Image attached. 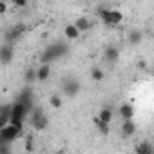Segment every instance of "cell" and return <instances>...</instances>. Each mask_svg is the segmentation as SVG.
Here are the masks:
<instances>
[{
	"mask_svg": "<svg viewBox=\"0 0 154 154\" xmlns=\"http://www.w3.org/2000/svg\"><path fill=\"white\" fill-rule=\"evenodd\" d=\"M98 17L100 20L103 22V26L107 27H116L123 22V15L118 11V9H105V8H100L98 9Z\"/></svg>",
	"mask_w": 154,
	"mask_h": 154,
	"instance_id": "cell-1",
	"label": "cell"
},
{
	"mask_svg": "<svg viewBox=\"0 0 154 154\" xmlns=\"http://www.w3.org/2000/svg\"><path fill=\"white\" fill-rule=\"evenodd\" d=\"M67 45L65 44H60V42H56V44H53V45H49L45 51H44V54H42V62L44 63H51V62H54V60H58V58H62V56H65L67 54Z\"/></svg>",
	"mask_w": 154,
	"mask_h": 154,
	"instance_id": "cell-2",
	"label": "cell"
},
{
	"mask_svg": "<svg viewBox=\"0 0 154 154\" xmlns=\"http://www.w3.org/2000/svg\"><path fill=\"white\" fill-rule=\"evenodd\" d=\"M20 136H22V129L15 127L13 123H8V125H4L2 129H0V141L11 143V141H15V140L20 138Z\"/></svg>",
	"mask_w": 154,
	"mask_h": 154,
	"instance_id": "cell-3",
	"label": "cell"
},
{
	"mask_svg": "<svg viewBox=\"0 0 154 154\" xmlns=\"http://www.w3.org/2000/svg\"><path fill=\"white\" fill-rule=\"evenodd\" d=\"M31 123H33V129H35V131H44V129L49 125V118L45 116V112H44L42 107L35 109L33 118H31Z\"/></svg>",
	"mask_w": 154,
	"mask_h": 154,
	"instance_id": "cell-4",
	"label": "cell"
},
{
	"mask_svg": "<svg viewBox=\"0 0 154 154\" xmlns=\"http://www.w3.org/2000/svg\"><path fill=\"white\" fill-rule=\"evenodd\" d=\"M26 33V26L24 24H18V26H13V27H9L8 31H6V35H4V40H6V44H15L22 35Z\"/></svg>",
	"mask_w": 154,
	"mask_h": 154,
	"instance_id": "cell-5",
	"label": "cell"
},
{
	"mask_svg": "<svg viewBox=\"0 0 154 154\" xmlns=\"http://www.w3.org/2000/svg\"><path fill=\"white\" fill-rule=\"evenodd\" d=\"M13 44H4L2 47H0V63L2 65H9L13 62Z\"/></svg>",
	"mask_w": 154,
	"mask_h": 154,
	"instance_id": "cell-6",
	"label": "cell"
},
{
	"mask_svg": "<svg viewBox=\"0 0 154 154\" xmlns=\"http://www.w3.org/2000/svg\"><path fill=\"white\" fill-rule=\"evenodd\" d=\"M78 91H80V82H76V80H65V84H63L65 96L74 98L76 94H78Z\"/></svg>",
	"mask_w": 154,
	"mask_h": 154,
	"instance_id": "cell-7",
	"label": "cell"
},
{
	"mask_svg": "<svg viewBox=\"0 0 154 154\" xmlns=\"http://www.w3.org/2000/svg\"><path fill=\"white\" fill-rule=\"evenodd\" d=\"M27 116V109L22 102H15L11 103V118H18V120H26Z\"/></svg>",
	"mask_w": 154,
	"mask_h": 154,
	"instance_id": "cell-8",
	"label": "cell"
},
{
	"mask_svg": "<svg viewBox=\"0 0 154 154\" xmlns=\"http://www.w3.org/2000/svg\"><path fill=\"white\" fill-rule=\"evenodd\" d=\"M18 102H22L24 105H26V109H27V114L31 112V109H33V93H31V89H29V85L20 93V98H18Z\"/></svg>",
	"mask_w": 154,
	"mask_h": 154,
	"instance_id": "cell-9",
	"label": "cell"
},
{
	"mask_svg": "<svg viewBox=\"0 0 154 154\" xmlns=\"http://www.w3.org/2000/svg\"><path fill=\"white\" fill-rule=\"evenodd\" d=\"M72 24L76 26V29H78L80 33H85V31H89V29L94 26V22H93L91 18H87V17H80V18H76Z\"/></svg>",
	"mask_w": 154,
	"mask_h": 154,
	"instance_id": "cell-10",
	"label": "cell"
},
{
	"mask_svg": "<svg viewBox=\"0 0 154 154\" xmlns=\"http://www.w3.org/2000/svg\"><path fill=\"white\" fill-rule=\"evenodd\" d=\"M120 132H122L123 138H131V136L136 132V123L132 122V118H131V120H123V123H122V127H120Z\"/></svg>",
	"mask_w": 154,
	"mask_h": 154,
	"instance_id": "cell-11",
	"label": "cell"
},
{
	"mask_svg": "<svg viewBox=\"0 0 154 154\" xmlns=\"http://www.w3.org/2000/svg\"><path fill=\"white\" fill-rule=\"evenodd\" d=\"M51 76V65L49 63H42L36 69V82H45Z\"/></svg>",
	"mask_w": 154,
	"mask_h": 154,
	"instance_id": "cell-12",
	"label": "cell"
},
{
	"mask_svg": "<svg viewBox=\"0 0 154 154\" xmlns=\"http://www.w3.org/2000/svg\"><path fill=\"white\" fill-rule=\"evenodd\" d=\"M127 42H129L131 45H140V44L143 42V31H141V29H132V31L129 33V36H127Z\"/></svg>",
	"mask_w": 154,
	"mask_h": 154,
	"instance_id": "cell-13",
	"label": "cell"
},
{
	"mask_svg": "<svg viewBox=\"0 0 154 154\" xmlns=\"http://www.w3.org/2000/svg\"><path fill=\"white\" fill-rule=\"evenodd\" d=\"M118 114L122 116V120H131L134 116V107L131 103H122L118 109Z\"/></svg>",
	"mask_w": 154,
	"mask_h": 154,
	"instance_id": "cell-14",
	"label": "cell"
},
{
	"mask_svg": "<svg viewBox=\"0 0 154 154\" xmlns=\"http://www.w3.org/2000/svg\"><path fill=\"white\" fill-rule=\"evenodd\" d=\"M105 60L109 62V63H112V62H116L118 58H120V49L118 47H114V45H109L107 49H105Z\"/></svg>",
	"mask_w": 154,
	"mask_h": 154,
	"instance_id": "cell-15",
	"label": "cell"
},
{
	"mask_svg": "<svg viewBox=\"0 0 154 154\" xmlns=\"http://www.w3.org/2000/svg\"><path fill=\"white\" fill-rule=\"evenodd\" d=\"M63 35H65V38H67V40H76L82 33L76 29V26H74V24H67V26H65V29H63Z\"/></svg>",
	"mask_w": 154,
	"mask_h": 154,
	"instance_id": "cell-16",
	"label": "cell"
},
{
	"mask_svg": "<svg viewBox=\"0 0 154 154\" xmlns=\"http://www.w3.org/2000/svg\"><path fill=\"white\" fill-rule=\"evenodd\" d=\"M36 82V69L35 67H29L26 72H24V84L26 85H31Z\"/></svg>",
	"mask_w": 154,
	"mask_h": 154,
	"instance_id": "cell-17",
	"label": "cell"
},
{
	"mask_svg": "<svg viewBox=\"0 0 154 154\" xmlns=\"http://www.w3.org/2000/svg\"><path fill=\"white\" fill-rule=\"evenodd\" d=\"M98 118H100V120H103V122H107V123H111V122H112V118H114V112H112V109H111V107H102V109H100Z\"/></svg>",
	"mask_w": 154,
	"mask_h": 154,
	"instance_id": "cell-18",
	"label": "cell"
},
{
	"mask_svg": "<svg viewBox=\"0 0 154 154\" xmlns=\"http://www.w3.org/2000/svg\"><path fill=\"white\" fill-rule=\"evenodd\" d=\"M93 122H94V125H96V129H98V131H100L102 134H109V131H111V127H109V125H111V123H107V122H103V120H100L98 116H94V120H93Z\"/></svg>",
	"mask_w": 154,
	"mask_h": 154,
	"instance_id": "cell-19",
	"label": "cell"
},
{
	"mask_svg": "<svg viewBox=\"0 0 154 154\" xmlns=\"http://www.w3.org/2000/svg\"><path fill=\"white\" fill-rule=\"evenodd\" d=\"M152 150H154V147L150 143H140V145H136V152L138 154H152Z\"/></svg>",
	"mask_w": 154,
	"mask_h": 154,
	"instance_id": "cell-20",
	"label": "cell"
},
{
	"mask_svg": "<svg viewBox=\"0 0 154 154\" xmlns=\"http://www.w3.org/2000/svg\"><path fill=\"white\" fill-rule=\"evenodd\" d=\"M91 78H93L94 82H102V80H103V71H102L100 67H93V69H91Z\"/></svg>",
	"mask_w": 154,
	"mask_h": 154,
	"instance_id": "cell-21",
	"label": "cell"
},
{
	"mask_svg": "<svg viewBox=\"0 0 154 154\" xmlns=\"http://www.w3.org/2000/svg\"><path fill=\"white\" fill-rule=\"evenodd\" d=\"M49 103H51L53 109H60V107H62V98H60L58 94H53V96L49 98Z\"/></svg>",
	"mask_w": 154,
	"mask_h": 154,
	"instance_id": "cell-22",
	"label": "cell"
},
{
	"mask_svg": "<svg viewBox=\"0 0 154 154\" xmlns=\"http://www.w3.org/2000/svg\"><path fill=\"white\" fill-rule=\"evenodd\" d=\"M26 150H27V152H33V150H35V145H33V136H27V138H26Z\"/></svg>",
	"mask_w": 154,
	"mask_h": 154,
	"instance_id": "cell-23",
	"label": "cell"
},
{
	"mask_svg": "<svg viewBox=\"0 0 154 154\" xmlns=\"http://www.w3.org/2000/svg\"><path fill=\"white\" fill-rule=\"evenodd\" d=\"M0 114H11V103H0Z\"/></svg>",
	"mask_w": 154,
	"mask_h": 154,
	"instance_id": "cell-24",
	"label": "cell"
},
{
	"mask_svg": "<svg viewBox=\"0 0 154 154\" xmlns=\"http://www.w3.org/2000/svg\"><path fill=\"white\" fill-rule=\"evenodd\" d=\"M9 116H11V114H0V129L9 123Z\"/></svg>",
	"mask_w": 154,
	"mask_h": 154,
	"instance_id": "cell-25",
	"label": "cell"
},
{
	"mask_svg": "<svg viewBox=\"0 0 154 154\" xmlns=\"http://www.w3.org/2000/svg\"><path fill=\"white\" fill-rule=\"evenodd\" d=\"M6 11H8V2L6 0H0V17H2Z\"/></svg>",
	"mask_w": 154,
	"mask_h": 154,
	"instance_id": "cell-26",
	"label": "cell"
},
{
	"mask_svg": "<svg viewBox=\"0 0 154 154\" xmlns=\"http://www.w3.org/2000/svg\"><path fill=\"white\" fill-rule=\"evenodd\" d=\"M13 4H15L17 8H26V6H27V0H13Z\"/></svg>",
	"mask_w": 154,
	"mask_h": 154,
	"instance_id": "cell-27",
	"label": "cell"
},
{
	"mask_svg": "<svg viewBox=\"0 0 154 154\" xmlns=\"http://www.w3.org/2000/svg\"><path fill=\"white\" fill-rule=\"evenodd\" d=\"M138 69H140V71H145V69H147V62H145V60H140V62H138Z\"/></svg>",
	"mask_w": 154,
	"mask_h": 154,
	"instance_id": "cell-28",
	"label": "cell"
}]
</instances>
